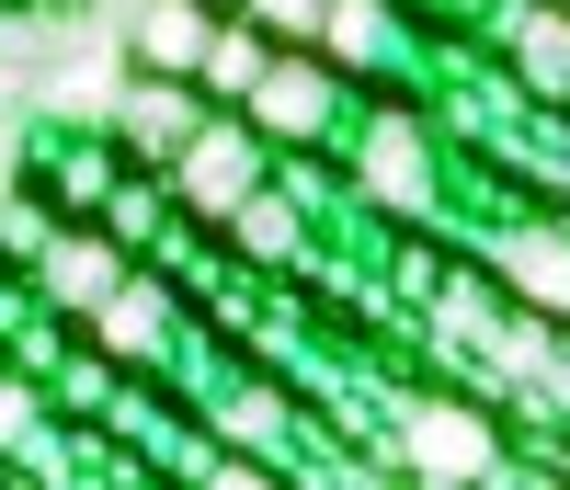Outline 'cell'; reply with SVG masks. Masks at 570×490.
<instances>
[{"instance_id": "7a4b0ae2", "label": "cell", "mask_w": 570, "mask_h": 490, "mask_svg": "<svg viewBox=\"0 0 570 490\" xmlns=\"http://www.w3.org/2000/svg\"><path fill=\"white\" fill-rule=\"evenodd\" d=\"M35 274H46V297H58V308H80V320H91V308H104L115 285H126V263H115V239L91 228V217H80V239H69V228L46 239V252H35Z\"/></svg>"}, {"instance_id": "6da1fadb", "label": "cell", "mask_w": 570, "mask_h": 490, "mask_svg": "<svg viewBox=\"0 0 570 490\" xmlns=\"http://www.w3.org/2000/svg\"><path fill=\"white\" fill-rule=\"evenodd\" d=\"M160 171H171V194H183V206H206V217H217V206H240V194H252V137L195 115V126H183V149H171Z\"/></svg>"}, {"instance_id": "8992f818", "label": "cell", "mask_w": 570, "mask_h": 490, "mask_svg": "<svg viewBox=\"0 0 570 490\" xmlns=\"http://www.w3.org/2000/svg\"><path fill=\"white\" fill-rule=\"evenodd\" d=\"M308 12H320V0H252V23H263V35H308Z\"/></svg>"}, {"instance_id": "277c9868", "label": "cell", "mask_w": 570, "mask_h": 490, "mask_svg": "<svg viewBox=\"0 0 570 490\" xmlns=\"http://www.w3.org/2000/svg\"><path fill=\"white\" fill-rule=\"evenodd\" d=\"M183 126H195V104H183V91H160V69L126 91V160H137V171H160V160L183 149Z\"/></svg>"}, {"instance_id": "5b68a950", "label": "cell", "mask_w": 570, "mask_h": 490, "mask_svg": "<svg viewBox=\"0 0 570 490\" xmlns=\"http://www.w3.org/2000/svg\"><path fill=\"white\" fill-rule=\"evenodd\" d=\"M195 69H206V91H252V80H263V35H252V23H217Z\"/></svg>"}, {"instance_id": "3957f363", "label": "cell", "mask_w": 570, "mask_h": 490, "mask_svg": "<svg viewBox=\"0 0 570 490\" xmlns=\"http://www.w3.org/2000/svg\"><path fill=\"white\" fill-rule=\"evenodd\" d=\"M206 35H217V12H206V0H149V12H137L126 23V46H137V69H195L206 58Z\"/></svg>"}]
</instances>
